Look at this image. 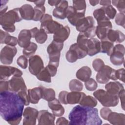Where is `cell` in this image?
<instances>
[{
  "label": "cell",
  "instance_id": "cell-23",
  "mask_svg": "<svg viewBox=\"0 0 125 125\" xmlns=\"http://www.w3.org/2000/svg\"><path fill=\"white\" fill-rule=\"evenodd\" d=\"M106 39L112 42H122L125 41V34L119 30L110 29L107 34Z\"/></svg>",
  "mask_w": 125,
  "mask_h": 125
},
{
  "label": "cell",
  "instance_id": "cell-51",
  "mask_svg": "<svg viewBox=\"0 0 125 125\" xmlns=\"http://www.w3.org/2000/svg\"><path fill=\"white\" fill-rule=\"evenodd\" d=\"M68 92L66 91H62L60 92L58 97L59 100L61 104H68L67 102V94Z\"/></svg>",
  "mask_w": 125,
  "mask_h": 125
},
{
  "label": "cell",
  "instance_id": "cell-5",
  "mask_svg": "<svg viewBox=\"0 0 125 125\" xmlns=\"http://www.w3.org/2000/svg\"><path fill=\"white\" fill-rule=\"evenodd\" d=\"M96 79L98 83L102 84L107 83L110 79L116 81L117 80L116 70L108 65H104L101 70L98 72Z\"/></svg>",
  "mask_w": 125,
  "mask_h": 125
},
{
  "label": "cell",
  "instance_id": "cell-18",
  "mask_svg": "<svg viewBox=\"0 0 125 125\" xmlns=\"http://www.w3.org/2000/svg\"><path fill=\"white\" fill-rule=\"evenodd\" d=\"M70 29L68 25H62L55 32L53 35V41L59 42H63L68 38Z\"/></svg>",
  "mask_w": 125,
  "mask_h": 125
},
{
  "label": "cell",
  "instance_id": "cell-4",
  "mask_svg": "<svg viewBox=\"0 0 125 125\" xmlns=\"http://www.w3.org/2000/svg\"><path fill=\"white\" fill-rule=\"evenodd\" d=\"M93 94L104 106L114 107L119 104L118 96L113 95L103 89H99L94 92Z\"/></svg>",
  "mask_w": 125,
  "mask_h": 125
},
{
  "label": "cell",
  "instance_id": "cell-42",
  "mask_svg": "<svg viewBox=\"0 0 125 125\" xmlns=\"http://www.w3.org/2000/svg\"><path fill=\"white\" fill-rule=\"evenodd\" d=\"M65 58L66 60L71 63H73L77 61L78 59V56L76 52L73 50L69 49L65 54Z\"/></svg>",
  "mask_w": 125,
  "mask_h": 125
},
{
  "label": "cell",
  "instance_id": "cell-43",
  "mask_svg": "<svg viewBox=\"0 0 125 125\" xmlns=\"http://www.w3.org/2000/svg\"><path fill=\"white\" fill-rule=\"evenodd\" d=\"M103 7L106 16L109 19H113L115 17L117 14V11L111 5L107 6H103Z\"/></svg>",
  "mask_w": 125,
  "mask_h": 125
},
{
  "label": "cell",
  "instance_id": "cell-61",
  "mask_svg": "<svg viewBox=\"0 0 125 125\" xmlns=\"http://www.w3.org/2000/svg\"><path fill=\"white\" fill-rule=\"evenodd\" d=\"M111 1L110 0H100V4L101 5H103L104 6H108L109 5H110V3H111Z\"/></svg>",
  "mask_w": 125,
  "mask_h": 125
},
{
  "label": "cell",
  "instance_id": "cell-59",
  "mask_svg": "<svg viewBox=\"0 0 125 125\" xmlns=\"http://www.w3.org/2000/svg\"><path fill=\"white\" fill-rule=\"evenodd\" d=\"M56 124L57 125H68L69 124V122H68V121L67 119H66L64 117H61L57 119Z\"/></svg>",
  "mask_w": 125,
  "mask_h": 125
},
{
  "label": "cell",
  "instance_id": "cell-24",
  "mask_svg": "<svg viewBox=\"0 0 125 125\" xmlns=\"http://www.w3.org/2000/svg\"><path fill=\"white\" fill-rule=\"evenodd\" d=\"M105 89L110 94L113 95L118 96L119 93L123 89L124 87L123 84L119 82H110L106 83L105 85Z\"/></svg>",
  "mask_w": 125,
  "mask_h": 125
},
{
  "label": "cell",
  "instance_id": "cell-58",
  "mask_svg": "<svg viewBox=\"0 0 125 125\" xmlns=\"http://www.w3.org/2000/svg\"><path fill=\"white\" fill-rule=\"evenodd\" d=\"M125 89H123L119 93L118 95V97L121 101L122 108L124 110H125Z\"/></svg>",
  "mask_w": 125,
  "mask_h": 125
},
{
  "label": "cell",
  "instance_id": "cell-63",
  "mask_svg": "<svg viewBox=\"0 0 125 125\" xmlns=\"http://www.w3.org/2000/svg\"><path fill=\"white\" fill-rule=\"evenodd\" d=\"M33 2L36 4V6H44L45 0H37Z\"/></svg>",
  "mask_w": 125,
  "mask_h": 125
},
{
  "label": "cell",
  "instance_id": "cell-7",
  "mask_svg": "<svg viewBox=\"0 0 125 125\" xmlns=\"http://www.w3.org/2000/svg\"><path fill=\"white\" fill-rule=\"evenodd\" d=\"M63 47V42H59L55 41L51 42L47 48V52L49 55V62L59 63L61 51Z\"/></svg>",
  "mask_w": 125,
  "mask_h": 125
},
{
  "label": "cell",
  "instance_id": "cell-53",
  "mask_svg": "<svg viewBox=\"0 0 125 125\" xmlns=\"http://www.w3.org/2000/svg\"><path fill=\"white\" fill-rule=\"evenodd\" d=\"M83 33L85 36L88 38H94L96 36V27H92Z\"/></svg>",
  "mask_w": 125,
  "mask_h": 125
},
{
  "label": "cell",
  "instance_id": "cell-62",
  "mask_svg": "<svg viewBox=\"0 0 125 125\" xmlns=\"http://www.w3.org/2000/svg\"><path fill=\"white\" fill-rule=\"evenodd\" d=\"M61 0H48V4L51 6H56L60 2Z\"/></svg>",
  "mask_w": 125,
  "mask_h": 125
},
{
  "label": "cell",
  "instance_id": "cell-31",
  "mask_svg": "<svg viewBox=\"0 0 125 125\" xmlns=\"http://www.w3.org/2000/svg\"><path fill=\"white\" fill-rule=\"evenodd\" d=\"M79 104L80 105L83 106L94 107L97 104V101L96 99L92 96L85 95L82 98Z\"/></svg>",
  "mask_w": 125,
  "mask_h": 125
},
{
  "label": "cell",
  "instance_id": "cell-41",
  "mask_svg": "<svg viewBox=\"0 0 125 125\" xmlns=\"http://www.w3.org/2000/svg\"><path fill=\"white\" fill-rule=\"evenodd\" d=\"M69 49H73L74 50H75L78 56V59H81L82 58H83L84 57H85L87 55V53L86 51L82 49L81 48H80L78 45L77 44V43H74L73 44H72L70 46Z\"/></svg>",
  "mask_w": 125,
  "mask_h": 125
},
{
  "label": "cell",
  "instance_id": "cell-56",
  "mask_svg": "<svg viewBox=\"0 0 125 125\" xmlns=\"http://www.w3.org/2000/svg\"><path fill=\"white\" fill-rule=\"evenodd\" d=\"M125 69L124 68H121L117 70H116V77L117 79L122 81L123 83H125Z\"/></svg>",
  "mask_w": 125,
  "mask_h": 125
},
{
  "label": "cell",
  "instance_id": "cell-16",
  "mask_svg": "<svg viewBox=\"0 0 125 125\" xmlns=\"http://www.w3.org/2000/svg\"><path fill=\"white\" fill-rule=\"evenodd\" d=\"M75 26L77 30L83 33L94 26V21L91 16L84 17L78 20Z\"/></svg>",
  "mask_w": 125,
  "mask_h": 125
},
{
  "label": "cell",
  "instance_id": "cell-25",
  "mask_svg": "<svg viewBox=\"0 0 125 125\" xmlns=\"http://www.w3.org/2000/svg\"><path fill=\"white\" fill-rule=\"evenodd\" d=\"M28 95L30 102L33 104H38L39 100L42 99V89L41 86L28 90Z\"/></svg>",
  "mask_w": 125,
  "mask_h": 125
},
{
  "label": "cell",
  "instance_id": "cell-49",
  "mask_svg": "<svg viewBox=\"0 0 125 125\" xmlns=\"http://www.w3.org/2000/svg\"><path fill=\"white\" fill-rule=\"evenodd\" d=\"M17 63L22 69H26L28 65V60L24 55L20 56L17 60Z\"/></svg>",
  "mask_w": 125,
  "mask_h": 125
},
{
  "label": "cell",
  "instance_id": "cell-33",
  "mask_svg": "<svg viewBox=\"0 0 125 125\" xmlns=\"http://www.w3.org/2000/svg\"><path fill=\"white\" fill-rule=\"evenodd\" d=\"M42 89V99L46 101H51L55 99L56 94L52 88H46L41 86Z\"/></svg>",
  "mask_w": 125,
  "mask_h": 125
},
{
  "label": "cell",
  "instance_id": "cell-1",
  "mask_svg": "<svg viewBox=\"0 0 125 125\" xmlns=\"http://www.w3.org/2000/svg\"><path fill=\"white\" fill-rule=\"evenodd\" d=\"M24 104L17 93L10 90L0 92V114L11 125H18L23 115Z\"/></svg>",
  "mask_w": 125,
  "mask_h": 125
},
{
  "label": "cell",
  "instance_id": "cell-12",
  "mask_svg": "<svg viewBox=\"0 0 125 125\" xmlns=\"http://www.w3.org/2000/svg\"><path fill=\"white\" fill-rule=\"evenodd\" d=\"M39 111L36 108L27 107L23 112V125H35L36 124V120L38 118Z\"/></svg>",
  "mask_w": 125,
  "mask_h": 125
},
{
  "label": "cell",
  "instance_id": "cell-20",
  "mask_svg": "<svg viewBox=\"0 0 125 125\" xmlns=\"http://www.w3.org/2000/svg\"><path fill=\"white\" fill-rule=\"evenodd\" d=\"M85 17V14L78 13L72 6L68 7L66 10V18L68 21L73 26H75L78 20Z\"/></svg>",
  "mask_w": 125,
  "mask_h": 125
},
{
  "label": "cell",
  "instance_id": "cell-57",
  "mask_svg": "<svg viewBox=\"0 0 125 125\" xmlns=\"http://www.w3.org/2000/svg\"><path fill=\"white\" fill-rule=\"evenodd\" d=\"M17 43H18V39L14 36H10L8 38L6 44L12 46H15Z\"/></svg>",
  "mask_w": 125,
  "mask_h": 125
},
{
  "label": "cell",
  "instance_id": "cell-22",
  "mask_svg": "<svg viewBox=\"0 0 125 125\" xmlns=\"http://www.w3.org/2000/svg\"><path fill=\"white\" fill-rule=\"evenodd\" d=\"M48 105L55 116L61 117L64 114V108L58 99L55 98L51 101H49Z\"/></svg>",
  "mask_w": 125,
  "mask_h": 125
},
{
  "label": "cell",
  "instance_id": "cell-44",
  "mask_svg": "<svg viewBox=\"0 0 125 125\" xmlns=\"http://www.w3.org/2000/svg\"><path fill=\"white\" fill-rule=\"evenodd\" d=\"M84 85L86 89L90 91L96 90L98 86L97 82L92 78H90L87 81L85 82Z\"/></svg>",
  "mask_w": 125,
  "mask_h": 125
},
{
  "label": "cell",
  "instance_id": "cell-21",
  "mask_svg": "<svg viewBox=\"0 0 125 125\" xmlns=\"http://www.w3.org/2000/svg\"><path fill=\"white\" fill-rule=\"evenodd\" d=\"M32 38L30 30L23 29L20 31L18 35V44L21 48H25L31 43Z\"/></svg>",
  "mask_w": 125,
  "mask_h": 125
},
{
  "label": "cell",
  "instance_id": "cell-60",
  "mask_svg": "<svg viewBox=\"0 0 125 125\" xmlns=\"http://www.w3.org/2000/svg\"><path fill=\"white\" fill-rule=\"evenodd\" d=\"M8 2V1H6V2L4 3H1L0 4V15H2L3 14H5L6 13V10L8 9V6L6 5V3Z\"/></svg>",
  "mask_w": 125,
  "mask_h": 125
},
{
  "label": "cell",
  "instance_id": "cell-13",
  "mask_svg": "<svg viewBox=\"0 0 125 125\" xmlns=\"http://www.w3.org/2000/svg\"><path fill=\"white\" fill-rule=\"evenodd\" d=\"M9 90L18 93L21 91H27V87L23 79L21 77L13 76L9 81Z\"/></svg>",
  "mask_w": 125,
  "mask_h": 125
},
{
  "label": "cell",
  "instance_id": "cell-26",
  "mask_svg": "<svg viewBox=\"0 0 125 125\" xmlns=\"http://www.w3.org/2000/svg\"><path fill=\"white\" fill-rule=\"evenodd\" d=\"M20 11L22 19L32 20L34 15V8L30 4H25L20 8Z\"/></svg>",
  "mask_w": 125,
  "mask_h": 125
},
{
  "label": "cell",
  "instance_id": "cell-34",
  "mask_svg": "<svg viewBox=\"0 0 125 125\" xmlns=\"http://www.w3.org/2000/svg\"><path fill=\"white\" fill-rule=\"evenodd\" d=\"M34 15L33 19L34 21H40L45 15V7L44 6H35L34 7Z\"/></svg>",
  "mask_w": 125,
  "mask_h": 125
},
{
  "label": "cell",
  "instance_id": "cell-45",
  "mask_svg": "<svg viewBox=\"0 0 125 125\" xmlns=\"http://www.w3.org/2000/svg\"><path fill=\"white\" fill-rule=\"evenodd\" d=\"M59 65V63L49 62L48 65L45 67L51 77H54L56 75Z\"/></svg>",
  "mask_w": 125,
  "mask_h": 125
},
{
  "label": "cell",
  "instance_id": "cell-46",
  "mask_svg": "<svg viewBox=\"0 0 125 125\" xmlns=\"http://www.w3.org/2000/svg\"><path fill=\"white\" fill-rule=\"evenodd\" d=\"M104 61L99 58L95 59L92 62V66L96 72H99L101 70L104 66Z\"/></svg>",
  "mask_w": 125,
  "mask_h": 125
},
{
  "label": "cell",
  "instance_id": "cell-37",
  "mask_svg": "<svg viewBox=\"0 0 125 125\" xmlns=\"http://www.w3.org/2000/svg\"><path fill=\"white\" fill-rule=\"evenodd\" d=\"M38 48V46L36 43L31 42L29 46L23 48L22 50V53L23 55L27 57H30L35 53Z\"/></svg>",
  "mask_w": 125,
  "mask_h": 125
},
{
  "label": "cell",
  "instance_id": "cell-28",
  "mask_svg": "<svg viewBox=\"0 0 125 125\" xmlns=\"http://www.w3.org/2000/svg\"><path fill=\"white\" fill-rule=\"evenodd\" d=\"M91 74L92 71L91 69L88 66H84L78 70L76 76L79 80L85 82L90 78Z\"/></svg>",
  "mask_w": 125,
  "mask_h": 125
},
{
  "label": "cell",
  "instance_id": "cell-47",
  "mask_svg": "<svg viewBox=\"0 0 125 125\" xmlns=\"http://www.w3.org/2000/svg\"><path fill=\"white\" fill-rule=\"evenodd\" d=\"M112 3L114 6L117 7L118 10L121 13L125 12V1L124 0H112Z\"/></svg>",
  "mask_w": 125,
  "mask_h": 125
},
{
  "label": "cell",
  "instance_id": "cell-52",
  "mask_svg": "<svg viewBox=\"0 0 125 125\" xmlns=\"http://www.w3.org/2000/svg\"><path fill=\"white\" fill-rule=\"evenodd\" d=\"M10 35L6 31H3L2 30H0V42L1 44H6L9 37Z\"/></svg>",
  "mask_w": 125,
  "mask_h": 125
},
{
  "label": "cell",
  "instance_id": "cell-50",
  "mask_svg": "<svg viewBox=\"0 0 125 125\" xmlns=\"http://www.w3.org/2000/svg\"><path fill=\"white\" fill-rule=\"evenodd\" d=\"M19 97L22 100L25 105H28L30 104V100L28 94L26 93V91H21L17 93Z\"/></svg>",
  "mask_w": 125,
  "mask_h": 125
},
{
  "label": "cell",
  "instance_id": "cell-6",
  "mask_svg": "<svg viewBox=\"0 0 125 125\" xmlns=\"http://www.w3.org/2000/svg\"><path fill=\"white\" fill-rule=\"evenodd\" d=\"M41 28L43 29L47 34H54L62 24L53 21L52 16L48 14H45L40 21Z\"/></svg>",
  "mask_w": 125,
  "mask_h": 125
},
{
  "label": "cell",
  "instance_id": "cell-29",
  "mask_svg": "<svg viewBox=\"0 0 125 125\" xmlns=\"http://www.w3.org/2000/svg\"><path fill=\"white\" fill-rule=\"evenodd\" d=\"M85 94L83 92L79 91H72L67 94L68 104H74L79 103L82 98Z\"/></svg>",
  "mask_w": 125,
  "mask_h": 125
},
{
  "label": "cell",
  "instance_id": "cell-19",
  "mask_svg": "<svg viewBox=\"0 0 125 125\" xmlns=\"http://www.w3.org/2000/svg\"><path fill=\"white\" fill-rule=\"evenodd\" d=\"M101 51V42L96 38H90L87 45V55L93 56Z\"/></svg>",
  "mask_w": 125,
  "mask_h": 125
},
{
  "label": "cell",
  "instance_id": "cell-48",
  "mask_svg": "<svg viewBox=\"0 0 125 125\" xmlns=\"http://www.w3.org/2000/svg\"><path fill=\"white\" fill-rule=\"evenodd\" d=\"M115 22L116 23L120 26H123V28H125V13L119 12L116 14L115 16Z\"/></svg>",
  "mask_w": 125,
  "mask_h": 125
},
{
  "label": "cell",
  "instance_id": "cell-64",
  "mask_svg": "<svg viewBox=\"0 0 125 125\" xmlns=\"http://www.w3.org/2000/svg\"><path fill=\"white\" fill-rule=\"evenodd\" d=\"M89 2L90 3V4L92 5V6H95L97 4H98L99 2L100 1L99 0H89Z\"/></svg>",
  "mask_w": 125,
  "mask_h": 125
},
{
  "label": "cell",
  "instance_id": "cell-10",
  "mask_svg": "<svg viewBox=\"0 0 125 125\" xmlns=\"http://www.w3.org/2000/svg\"><path fill=\"white\" fill-rule=\"evenodd\" d=\"M28 62L29 71L33 75L36 76L44 68L43 61L39 55H33L30 57Z\"/></svg>",
  "mask_w": 125,
  "mask_h": 125
},
{
  "label": "cell",
  "instance_id": "cell-54",
  "mask_svg": "<svg viewBox=\"0 0 125 125\" xmlns=\"http://www.w3.org/2000/svg\"><path fill=\"white\" fill-rule=\"evenodd\" d=\"M111 112V110L107 107H103L100 110V115L103 119L107 120L108 115Z\"/></svg>",
  "mask_w": 125,
  "mask_h": 125
},
{
  "label": "cell",
  "instance_id": "cell-32",
  "mask_svg": "<svg viewBox=\"0 0 125 125\" xmlns=\"http://www.w3.org/2000/svg\"><path fill=\"white\" fill-rule=\"evenodd\" d=\"M93 15L95 19L96 20L97 23L110 20V19L106 16L103 7L95 9L93 13Z\"/></svg>",
  "mask_w": 125,
  "mask_h": 125
},
{
  "label": "cell",
  "instance_id": "cell-39",
  "mask_svg": "<svg viewBox=\"0 0 125 125\" xmlns=\"http://www.w3.org/2000/svg\"><path fill=\"white\" fill-rule=\"evenodd\" d=\"M34 38L38 43L42 44L44 43L47 39V34L43 29L40 28V29H38L35 35Z\"/></svg>",
  "mask_w": 125,
  "mask_h": 125
},
{
  "label": "cell",
  "instance_id": "cell-9",
  "mask_svg": "<svg viewBox=\"0 0 125 125\" xmlns=\"http://www.w3.org/2000/svg\"><path fill=\"white\" fill-rule=\"evenodd\" d=\"M17 53V49L15 46L10 45L5 46L1 50L0 60L4 64L9 65L12 63L13 58Z\"/></svg>",
  "mask_w": 125,
  "mask_h": 125
},
{
  "label": "cell",
  "instance_id": "cell-30",
  "mask_svg": "<svg viewBox=\"0 0 125 125\" xmlns=\"http://www.w3.org/2000/svg\"><path fill=\"white\" fill-rule=\"evenodd\" d=\"M114 47V43L108 41L107 39L101 41V53H105L110 56Z\"/></svg>",
  "mask_w": 125,
  "mask_h": 125
},
{
  "label": "cell",
  "instance_id": "cell-27",
  "mask_svg": "<svg viewBox=\"0 0 125 125\" xmlns=\"http://www.w3.org/2000/svg\"><path fill=\"white\" fill-rule=\"evenodd\" d=\"M107 120L112 125H124L125 124V115L123 113L112 111L108 115Z\"/></svg>",
  "mask_w": 125,
  "mask_h": 125
},
{
  "label": "cell",
  "instance_id": "cell-15",
  "mask_svg": "<svg viewBox=\"0 0 125 125\" xmlns=\"http://www.w3.org/2000/svg\"><path fill=\"white\" fill-rule=\"evenodd\" d=\"M37 119L39 125H54L55 116L48 110H42L39 112Z\"/></svg>",
  "mask_w": 125,
  "mask_h": 125
},
{
  "label": "cell",
  "instance_id": "cell-17",
  "mask_svg": "<svg viewBox=\"0 0 125 125\" xmlns=\"http://www.w3.org/2000/svg\"><path fill=\"white\" fill-rule=\"evenodd\" d=\"M68 7V3L66 0H61L53 11V15L54 17L64 20L66 18V10Z\"/></svg>",
  "mask_w": 125,
  "mask_h": 125
},
{
  "label": "cell",
  "instance_id": "cell-2",
  "mask_svg": "<svg viewBox=\"0 0 125 125\" xmlns=\"http://www.w3.org/2000/svg\"><path fill=\"white\" fill-rule=\"evenodd\" d=\"M68 118L71 125H100L103 123L97 108L81 105L73 107Z\"/></svg>",
  "mask_w": 125,
  "mask_h": 125
},
{
  "label": "cell",
  "instance_id": "cell-36",
  "mask_svg": "<svg viewBox=\"0 0 125 125\" xmlns=\"http://www.w3.org/2000/svg\"><path fill=\"white\" fill-rule=\"evenodd\" d=\"M36 77L39 80L41 81H43L48 83L51 82V76L46 67H44L39 74L36 75Z\"/></svg>",
  "mask_w": 125,
  "mask_h": 125
},
{
  "label": "cell",
  "instance_id": "cell-55",
  "mask_svg": "<svg viewBox=\"0 0 125 125\" xmlns=\"http://www.w3.org/2000/svg\"><path fill=\"white\" fill-rule=\"evenodd\" d=\"M9 90V82L7 80H0V92Z\"/></svg>",
  "mask_w": 125,
  "mask_h": 125
},
{
  "label": "cell",
  "instance_id": "cell-35",
  "mask_svg": "<svg viewBox=\"0 0 125 125\" xmlns=\"http://www.w3.org/2000/svg\"><path fill=\"white\" fill-rule=\"evenodd\" d=\"M88 38H87L83 33L80 32L77 39V43L78 46L82 49L87 52V45L88 42Z\"/></svg>",
  "mask_w": 125,
  "mask_h": 125
},
{
  "label": "cell",
  "instance_id": "cell-14",
  "mask_svg": "<svg viewBox=\"0 0 125 125\" xmlns=\"http://www.w3.org/2000/svg\"><path fill=\"white\" fill-rule=\"evenodd\" d=\"M112 28V25L110 20L99 23L96 27V35L101 41L106 39L108 31Z\"/></svg>",
  "mask_w": 125,
  "mask_h": 125
},
{
  "label": "cell",
  "instance_id": "cell-11",
  "mask_svg": "<svg viewBox=\"0 0 125 125\" xmlns=\"http://www.w3.org/2000/svg\"><path fill=\"white\" fill-rule=\"evenodd\" d=\"M22 72L17 68L11 66L0 65V79L7 80L11 75L15 77H21Z\"/></svg>",
  "mask_w": 125,
  "mask_h": 125
},
{
  "label": "cell",
  "instance_id": "cell-8",
  "mask_svg": "<svg viewBox=\"0 0 125 125\" xmlns=\"http://www.w3.org/2000/svg\"><path fill=\"white\" fill-rule=\"evenodd\" d=\"M125 47L121 44H117L114 46L113 51L110 56L111 62L115 65H121L124 62Z\"/></svg>",
  "mask_w": 125,
  "mask_h": 125
},
{
  "label": "cell",
  "instance_id": "cell-38",
  "mask_svg": "<svg viewBox=\"0 0 125 125\" xmlns=\"http://www.w3.org/2000/svg\"><path fill=\"white\" fill-rule=\"evenodd\" d=\"M73 7L78 13L85 14L86 4L85 0H73Z\"/></svg>",
  "mask_w": 125,
  "mask_h": 125
},
{
  "label": "cell",
  "instance_id": "cell-3",
  "mask_svg": "<svg viewBox=\"0 0 125 125\" xmlns=\"http://www.w3.org/2000/svg\"><path fill=\"white\" fill-rule=\"evenodd\" d=\"M22 20L20 8L18 7L10 10L0 16V25L7 32H14L16 29L15 23L21 21Z\"/></svg>",
  "mask_w": 125,
  "mask_h": 125
},
{
  "label": "cell",
  "instance_id": "cell-40",
  "mask_svg": "<svg viewBox=\"0 0 125 125\" xmlns=\"http://www.w3.org/2000/svg\"><path fill=\"white\" fill-rule=\"evenodd\" d=\"M69 88L72 91L80 92L83 89V84L77 79H73L69 83Z\"/></svg>",
  "mask_w": 125,
  "mask_h": 125
}]
</instances>
